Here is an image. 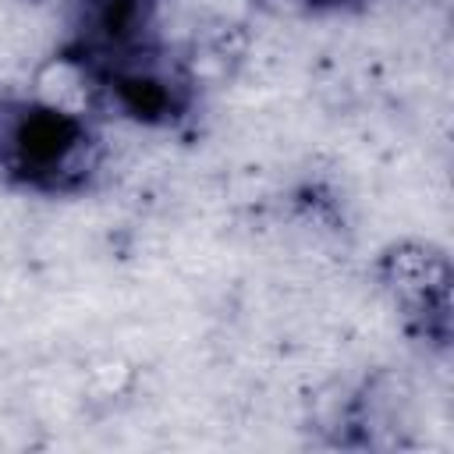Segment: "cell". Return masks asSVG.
<instances>
[{"label":"cell","mask_w":454,"mask_h":454,"mask_svg":"<svg viewBox=\"0 0 454 454\" xmlns=\"http://www.w3.org/2000/svg\"><path fill=\"white\" fill-rule=\"evenodd\" d=\"M67 60L92 85L163 60L156 43V0H74Z\"/></svg>","instance_id":"cell-2"},{"label":"cell","mask_w":454,"mask_h":454,"mask_svg":"<svg viewBox=\"0 0 454 454\" xmlns=\"http://www.w3.org/2000/svg\"><path fill=\"white\" fill-rule=\"evenodd\" d=\"M287 7H301V11H348L362 0H284Z\"/></svg>","instance_id":"cell-4"},{"label":"cell","mask_w":454,"mask_h":454,"mask_svg":"<svg viewBox=\"0 0 454 454\" xmlns=\"http://www.w3.org/2000/svg\"><path fill=\"white\" fill-rule=\"evenodd\" d=\"M103 163L92 124L57 103L0 96V184L35 195H74Z\"/></svg>","instance_id":"cell-1"},{"label":"cell","mask_w":454,"mask_h":454,"mask_svg":"<svg viewBox=\"0 0 454 454\" xmlns=\"http://www.w3.org/2000/svg\"><path fill=\"white\" fill-rule=\"evenodd\" d=\"M380 280L401 312L404 326L436 348L450 340V270L447 255L433 245L404 241L383 252Z\"/></svg>","instance_id":"cell-3"}]
</instances>
